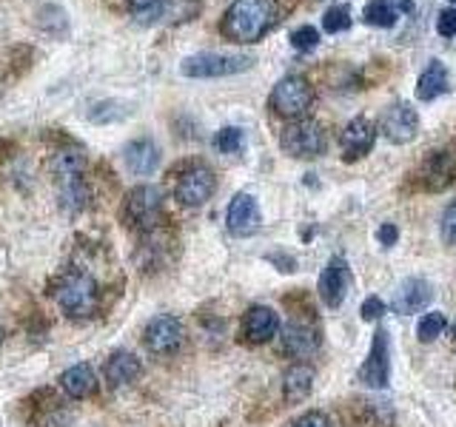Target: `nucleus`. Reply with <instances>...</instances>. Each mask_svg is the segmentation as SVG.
<instances>
[{"label":"nucleus","mask_w":456,"mask_h":427,"mask_svg":"<svg viewBox=\"0 0 456 427\" xmlns=\"http://www.w3.org/2000/svg\"><path fill=\"white\" fill-rule=\"evenodd\" d=\"M385 313V302L379 296H368L365 302H362V319L365 322H374V319H379Z\"/></svg>","instance_id":"473e14b6"},{"label":"nucleus","mask_w":456,"mask_h":427,"mask_svg":"<svg viewBox=\"0 0 456 427\" xmlns=\"http://www.w3.org/2000/svg\"><path fill=\"white\" fill-rule=\"evenodd\" d=\"M419 132V114L411 103H394L382 114V134L396 146H405Z\"/></svg>","instance_id":"6e6552de"},{"label":"nucleus","mask_w":456,"mask_h":427,"mask_svg":"<svg viewBox=\"0 0 456 427\" xmlns=\"http://www.w3.org/2000/svg\"><path fill=\"white\" fill-rule=\"evenodd\" d=\"M436 32L442 37H456V9H445L436 20Z\"/></svg>","instance_id":"2f4dec72"},{"label":"nucleus","mask_w":456,"mask_h":427,"mask_svg":"<svg viewBox=\"0 0 456 427\" xmlns=\"http://www.w3.org/2000/svg\"><path fill=\"white\" fill-rule=\"evenodd\" d=\"M442 239L448 242V246H456V203L445 208L442 214Z\"/></svg>","instance_id":"7c9ffc66"},{"label":"nucleus","mask_w":456,"mask_h":427,"mask_svg":"<svg viewBox=\"0 0 456 427\" xmlns=\"http://www.w3.org/2000/svg\"><path fill=\"white\" fill-rule=\"evenodd\" d=\"M277 331H280V319L271 308L254 305L246 313V339L254 342V345H260V342H268L271 336H277Z\"/></svg>","instance_id":"dca6fc26"},{"label":"nucleus","mask_w":456,"mask_h":427,"mask_svg":"<svg viewBox=\"0 0 456 427\" xmlns=\"http://www.w3.org/2000/svg\"><path fill=\"white\" fill-rule=\"evenodd\" d=\"M374 140H377V125L368 117H354L342 128L339 146H342V154H346V160H360V157H365L374 149Z\"/></svg>","instance_id":"f8f14e48"},{"label":"nucleus","mask_w":456,"mask_h":427,"mask_svg":"<svg viewBox=\"0 0 456 427\" xmlns=\"http://www.w3.org/2000/svg\"><path fill=\"white\" fill-rule=\"evenodd\" d=\"M314 103V89L303 75L282 77L271 92V109L282 117H303Z\"/></svg>","instance_id":"39448f33"},{"label":"nucleus","mask_w":456,"mask_h":427,"mask_svg":"<svg viewBox=\"0 0 456 427\" xmlns=\"http://www.w3.org/2000/svg\"><path fill=\"white\" fill-rule=\"evenodd\" d=\"M242 142H246V137H242V128H237V125L220 128V132L214 134V149L223 154H237L242 149Z\"/></svg>","instance_id":"a878e982"},{"label":"nucleus","mask_w":456,"mask_h":427,"mask_svg":"<svg viewBox=\"0 0 456 427\" xmlns=\"http://www.w3.org/2000/svg\"><path fill=\"white\" fill-rule=\"evenodd\" d=\"M285 350H291L294 356H308L317 350V336H314L311 327L291 325L289 331H285Z\"/></svg>","instance_id":"5701e85b"},{"label":"nucleus","mask_w":456,"mask_h":427,"mask_svg":"<svg viewBox=\"0 0 456 427\" xmlns=\"http://www.w3.org/2000/svg\"><path fill=\"white\" fill-rule=\"evenodd\" d=\"M317 43H320V32L314 26H299L291 32V46L297 52H314L317 49Z\"/></svg>","instance_id":"c756f323"},{"label":"nucleus","mask_w":456,"mask_h":427,"mask_svg":"<svg viewBox=\"0 0 456 427\" xmlns=\"http://www.w3.org/2000/svg\"><path fill=\"white\" fill-rule=\"evenodd\" d=\"M431 296H434L431 282L422 279V277H411L396 288V294L391 299V308L396 313H403V317H408V313H417V310L428 308Z\"/></svg>","instance_id":"4468645a"},{"label":"nucleus","mask_w":456,"mask_h":427,"mask_svg":"<svg viewBox=\"0 0 456 427\" xmlns=\"http://www.w3.org/2000/svg\"><path fill=\"white\" fill-rule=\"evenodd\" d=\"M445 325H448L445 313H439V310H434V313H425V317L419 319L417 336H419L422 342H431V339H436L442 331H445Z\"/></svg>","instance_id":"cd10ccee"},{"label":"nucleus","mask_w":456,"mask_h":427,"mask_svg":"<svg viewBox=\"0 0 456 427\" xmlns=\"http://www.w3.org/2000/svg\"><path fill=\"white\" fill-rule=\"evenodd\" d=\"M322 28H325L328 35L348 32V28H351V9H348V4H339V6L328 9L325 18H322Z\"/></svg>","instance_id":"393cba45"},{"label":"nucleus","mask_w":456,"mask_h":427,"mask_svg":"<svg viewBox=\"0 0 456 427\" xmlns=\"http://www.w3.org/2000/svg\"><path fill=\"white\" fill-rule=\"evenodd\" d=\"M451 4H456V0H451Z\"/></svg>","instance_id":"58836bf2"},{"label":"nucleus","mask_w":456,"mask_h":427,"mask_svg":"<svg viewBox=\"0 0 456 427\" xmlns=\"http://www.w3.org/2000/svg\"><path fill=\"white\" fill-rule=\"evenodd\" d=\"M280 146L285 154L297 157V160H311V157H320L325 151V132L314 120H297L282 128Z\"/></svg>","instance_id":"20e7f679"},{"label":"nucleus","mask_w":456,"mask_h":427,"mask_svg":"<svg viewBox=\"0 0 456 427\" xmlns=\"http://www.w3.org/2000/svg\"><path fill=\"white\" fill-rule=\"evenodd\" d=\"M280 18L277 0H234L223 18V35L232 43H256Z\"/></svg>","instance_id":"f257e3e1"},{"label":"nucleus","mask_w":456,"mask_h":427,"mask_svg":"<svg viewBox=\"0 0 456 427\" xmlns=\"http://www.w3.org/2000/svg\"><path fill=\"white\" fill-rule=\"evenodd\" d=\"M0 342H4V327H0Z\"/></svg>","instance_id":"e433bc0d"},{"label":"nucleus","mask_w":456,"mask_h":427,"mask_svg":"<svg viewBox=\"0 0 456 427\" xmlns=\"http://www.w3.org/2000/svg\"><path fill=\"white\" fill-rule=\"evenodd\" d=\"M63 205L69 211H80V208L89 205V191H86V185L80 180L63 182Z\"/></svg>","instance_id":"c85d7f7f"},{"label":"nucleus","mask_w":456,"mask_h":427,"mask_svg":"<svg viewBox=\"0 0 456 427\" xmlns=\"http://www.w3.org/2000/svg\"><path fill=\"white\" fill-rule=\"evenodd\" d=\"M314 391V370L308 365H294L289 367L282 382V393L289 402H303V399Z\"/></svg>","instance_id":"412c9836"},{"label":"nucleus","mask_w":456,"mask_h":427,"mask_svg":"<svg viewBox=\"0 0 456 427\" xmlns=\"http://www.w3.org/2000/svg\"><path fill=\"white\" fill-rule=\"evenodd\" d=\"M391 376V359H388V334L379 331L374 334V345H370V353L365 365L360 367V379L368 388H385Z\"/></svg>","instance_id":"9d476101"},{"label":"nucleus","mask_w":456,"mask_h":427,"mask_svg":"<svg viewBox=\"0 0 456 427\" xmlns=\"http://www.w3.org/2000/svg\"><path fill=\"white\" fill-rule=\"evenodd\" d=\"M54 299L69 317H89L97 308V285L89 274H83V270H69V274H63L61 282H57Z\"/></svg>","instance_id":"7ed1b4c3"},{"label":"nucleus","mask_w":456,"mask_h":427,"mask_svg":"<svg viewBox=\"0 0 456 427\" xmlns=\"http://www.w3.org/2000/svg\"><path fill=\"white\" fill-rule=\"evenodd\" d=\"M254 57L248 54H220V52H200L185 57L180 63V71L185 77H200V80H214V77H232L240 71L251 68Z\"/></svg>","instance_id":"f03ea898"},{"label":"nucleus","mask_w":456,"mask_h":427,"mask_svg":"<svg viewBox=\"0 0 456 427\" xmlns=\"http://www.w3.org/2000/svg\"><path fill=\"white\" fill-rule=\"evenodd\" d=\"M453 336H456V325H453Z\"/></svg>","instance_id":"4c0bfd02"},{"label":"nucleus","mask_w":456,"mask_h":427,"mask_svg":"<svg viewBox=\"0 0 456 427\" xmlns=\"http://www.w3.org/2000/svg\"><path fill=\"white\" fill-rule=\"evenodd\" d=\"M214 189H217V180H214V171L203 163H191V165H185L180 174H177V185H175V191H177V199L183 205H189V208H197V205H203L211 199Z\"/></svg>","instance_id":"423d86ee"},{"label":"nucleus","mask_w":456,"mask_h":427,"mask_svg":"<svg viewBox=\"0 0 456 427\" xmlns=\"http://www.w3.org/2000/svg\"><path fill=\"white\" fill-rule=\"evenodd\" d=\"M294 427H331V422H328L322 413H305L303 419H297Z\"/></svg>","instance_id":"72a5a7b5"},{"label":"nucleus","mask_w":456,"mask_h":427,"mask_svg":"<svg viewBox=\"0 0 456 427\" xmlns=\"http://www.w3.org/2000/svg\"><path fill=\"white\" fill-rule=\"evenodd\" d=\"M128 9L140 23H151L166 12V0H128Z\"/></svg>","instance_id":"bb28decb"},{"label":"nucleus","mask_w":456,"mask_h":427,"mask_svg":"<svg viewBox=\"0 0 456 427\" xmlns=\"http://www.w3.org/2000/svg\"><path fill=\"white\" fill-rule=\"evenodd\" d=\"M146 345L151 353H175L183 345V325L175 317H154L146 327Z\"/></svg>","instance_id":"ddd939ff"},{"label":"nucleus","mask_w":456,"mask_h":427,"mask_svg":"<svg viewBox=\"0 0 456 427\" xmlns=\"http://www.w3.org/2000/svg\"><path fill=\"white\" fill-rule=\"evenodd\" d=\"M391 4H394L396 12H405V14L413 12V0H391Z\"/></svg>","instance_id":"c9c22d12"},{"label":"nucleus","mask_w":456,"mask_h":427,"mask_svg":"<svg viewBox=\"0 0 456 427\" xmlns=\"http://www.w3.org/2000/svg\"><path fill=\"white\" fill-rule=\"evenodd\" d=\"M160 208H163L160 191H157L154 185H137V189L126 197L123 220H126V225L149 231V228H154L157 217H160Z\"/></svg>","instance_id":"0eeeda50"},{"label":"nucleus","mask_w":456,"mask_h":427,"mask_svg":"<svg viewBox=\"0 0 456 427\" xmlns=\"http://www.w3.org/2000/svg\"><path fill=\"white\" fill-rule=\"evenodd\" d=\"M157 163H160V151H157V146L151 140L128 142V149H126L128 171H134V174H151V171L157 168Z\"/></svg>","instance_id":"a211bd4d"},{"label":"nucleus","mask_w":456,"mask_h":427,"mask_svg":"<svg viewBox=\"0 0 456 427\" xmlns=\"http://www.w3.org/2000/svg\"><path fill=\"white\" fill-rule=\"evenodd\" d=\"M225 222H228V231L234 237H251L260 231V205H256V199L251 194H237L232 199V205H228V214H225Z\"/></svg>","instance_id":"9b49d317"},{"label":"nucleus","mask_w":456,"mask_h":427,"mask_svg":"<svg viewBox=\"0 0 456 427\" xmlns=\"http://www.w3.org/2000/svg\"><path fill=\"white\" fill-rule=\"evenodd\" d=\"M83 168H86V154L77 146H66L52 154V171H54V177H61L63 182L80 180Z\"/></svg>","instance_id":"6ab92c4d"},{"label":"nucleus","mask_w":456,"mask_h":427,"mask_svg":"<svg viewBox=\"0 0 456 427\" xmlns=\"http://www.w3.org/2000/svg\"><path fill=\"white\" fill-rule=\"evenodd\" d=\"M456 180V154L453 151H434L422 165V182L425 189L442 191Z\"/></svg>","instance_id":"2eb2a0df"},{"label":"nucleus","mask_w":456,"mask_h":427,"mask_svg":"<svg viewBox=\"0 0 456 427\" xmlns=\"http://www.w3.org/2000/svg\"><path fill=\"white\" fill-rule=\"evenodd\" d=\"M377 237H379V242L382 246H394V242L399 239V231H396V225H391V222H385L379 231H377Z\"/></svg>","instance_id":"f704fd0d"},{"label":"nucleus","mask_w":456,"mask_h":427,"mask_svg":"<svg viewBox=\"0 0 456 427\" xmlns=\"http://www.w3.org/2000/svg\"><path fill=\"white\" fill-rule=\"evenodd\" d=\"M362 18L368 26H377V28H391L399 18V12L394 9L391 0H370L362 9Z\"/></svg>","instance_id":"b1692460"},{"label":"nucleus","mask_w":456,"mask_h":427,"mask_svg":"<svg viewBox=\"0 0 456 427\" xmlns=\"http://www.w3.org/2000/svg\"><path fill=\"white\" fill-rule=\"evenodd\" d=\"M351 288V270L342 256H331L320 277V296L328 308H339Z\"/></svg>","instance_id":"1a4fd4ad"},{"label":"nucleus","mask_w":456,"mask_h":427,"mask_svg":"<svg viewBox=\"0 0 456 427\" xmlns=\"http://www.w3.org/2000/svg\"><path fill=\"white\" fill-rule=\"evenodd\" d=\"M61 384L71 399H89L97 391V376L89 365H75L61 376Z\"/></svg>","instance_id":"aec40b11"},{"label":"nucleus","mask_w":456,"mask_h":427,"mask_svg":"<svg viewBox=\"0 0 456 427\" xmlns=\"http://www.w3.org/2000/svg\"><path fill=\"white\" fill-rule=\"evenodd\" d=\"M445 92H448V68L442 60H431L417 80V97L422 103H431V100L442 97Z\"/></svg>","instance_id":"f3484780"},{"label":"nucleus","mask_w":456,"mask_h":427,"mask_svg":"<svg viewBox=\"0 0 456 427\" xmlns=\"http://www.w3.org/2000/svg\"><path fill=\"white\" fill-rule=\"evenodd\" d=\"M137 376H140V359L132 353L120 350L106 362V379L111 384H128V382H134Z\"/></svg>","instance_id":"4be33fe9"}]
</instances>
